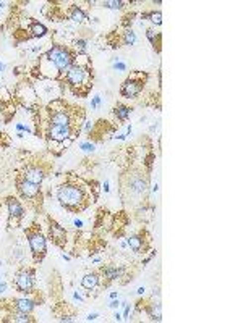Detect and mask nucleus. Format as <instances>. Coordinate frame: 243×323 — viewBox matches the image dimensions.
Returning a JSON list of instances; mask_svg holds the SVG:
<instances>
[{
	"mask_svg": "<svg viewBox=\"0 0 243 323\" xmlns=\"http://www.w3.org/2000/svg\"><path fill=\"white\" fill-rule=\"evenodd\" d=\"M101 185L96 180H86L76 173H66V178L57 189V200L66 212L81 213L99 199Z\"/></svg>",
	"mask_w": 243,
	"mask_h": 323,
	"instance_id": "obj_1",
	"label": "nucleus"
},
{
	"mask_svg": "<svg viewBox=\"0 0 243 323\" xmlns=\"http://www.w3.org/2000/svg\"><path fill=\"white\" fill-rule=\"evenodd\" d=\"M59 83H62V88H66L75 97H88L94 88V66L91 58L86 53L78 55Z\"/></svg>",
	"mask_w": 243,
	"mask_h": 323,
	"instance_id": "obj_2",
	"label": "nucleus"
},
{
	"mask_svg": "<svg viewBox=\"0 0 243 323\" xmlns=\"http://www.w3.org/2000/svg\"><path fill=\"white\" fill-rule=\"evenodd\" d=\"M44 112L47 115V123L59 126H71L75 130H83L86 121V112L80 105L70 103L65 97H56L47 103Z\"/></svg>",
	"mask_w": 243,
	"mask_h": 323,
	"instance_id": "obj_3",
	"label": "nucleus"
},
{
	"mask_svg": "<svg viewBox=\"0 0 243 323\" xmlns=\"http://www.w3.org/2000/svg\"><path fill=\"white\" fill-rule=\"evenodd\" d=\"M51 170L52 165L42 155H29L26 160L20 163V170L16 172V175H20L21 178L29 183L41 186L47 178V175L51 173Z\"/></svg>",
	"mask_w": 243,
	"mask_h": 323,
	"instance_id": "obj_4",
	"label": "nucleus"
},
{
	"mask_svg": "<svg viewBox=\"0 0 243 323\" xmlns=\"http://www.w3.org/2000/svg\"><path fill=\"white\" fill-rule=\"evenodd\" d=\"M15 187L18 192V197L21 199V204H26L29 210H33L34 213L42 212V207H44V194L39 185H34V183H29L24 178H21L20 175L15 176Z\"/></svg>",
	"mask_w": 243,
	"mask_h": 323,
	"instance_id": "obj_5",
	"label": "nucleus"
},
{
	"mask_svg": "<svg viewBox=\"0 0 243 323\" xmlns=\"http://www.w3.org/2000/svg\"><path fill=\"white\" fill-rule=\"evenodd\" d=\"M42 58H46L47 62H51L52 65H56V68L59 70V73L63 75L66 73V70L70 68L71 63L75 62V58L78 57V53L73 50L71 46H63V44H52V47L46 50L44 53H41Z\"/></svg>",
	"mask_w": 243,
	"mask_h": 323,
	"instance_id": "obj_6",
	"label": "nucleus"
},
{
	"mask_svg": "<svg viewBox=\"0 0 243 323\" xmlns=\"http://www.w3.org/2000/svg\"><path fill=\"white\" fill-rule=\"evenodd\" d=\"M24 236H26L29 249H31L33 262L36 265L41 264L47 255V237L42 233L41 225L38 222H33L29 227L24 228Z\"/></svg>",
	"mask_w": 243,
	"mask_h": 323,
	"instance_id": "obj_7",
	"label": "nucleus"
},
{
	"mask_svg": "<svg viewBox=\"0 0 243 323\" xmlns=\"http://www.w3.org/2000/svg\"><path fill=\"white\" fill-rule=\"evenodd\" d=\"M81 130H75L71 126H59V125H51L46 123V131L42 134V138H46V141L49 144V149L52 145H68L80 136Z\"/></svg>",
	"mask_w": 243,
	"mask_h": 323,
	"instance_id": "obj_8",
	"label": "nucleus"
},
{
	"mask_svg": "<svg viewBox=\"0 0 243 323\" xmlns=\"http://www.w3.org/2000/svg\"><path fill=\"white\" fill-rule=\"evenodd\" d=\"M149 75L146 71H131L130 76L122 83L120 86V95L125 99H138V95L143 92V89L148 84Z\"/></svg>",
	"mask_w": 243,
	"mask_h": 323,
	"instance_id": "obj_9",
	"label": "nucleus"
},
{
	"mask_svg": "<svg viewBox=\"0 0 243 323\" xmlns=\"http://www.w3.org/2000/svg\"><path fill=\"white\" fill-rule=\"evenodd\" d=\"M13 289L24 296H33L36 291V268L34 267H21L13 275Z\"/></svg>",
	"mask_w": 243,
	"mask_h": 323,
	"instance_id": "obj_10",
	"label": "nucleus"
},
{
	"mask_svg": "<svg viewBox=\"0 0 243 323\" xmlns=\"http://www.w3.org/2000/svg\"><path fill=\"white\" fill-rule=\"evenodd\" d=\"M86 133L89 136V141H93V144H97L114 138L117 134V126L112 125L111 121L101 118L96 123H86Z\"/></svg>",
	"mask_w": 243,
	"mask_h": 323,
	"instance_id": "obj_11",
	"label": "nucleus"
},
{
	"mask_svg": "<svg viewBox=\"0 0 243 323\" xmlns=\"http://www.w3.org/2000/svg\"><path fill=\"white\" fill-rule=\"evenodd\" d=\"M5 202H7V209H8V222H7V230L11 231L18 227H21L23 218L26 217V210L21 204V200L16 196H7L5 197Z\"/></svg>",
	"mask_w": 243,
	"mask_h": 323,
	"instance_id": "obj_12",
	"label": "nucleus"
},
{
	"mask_svg": "<svg viewBox=\"0 0 243 323\" xmlns=\"http://www.w3.org/2000/svg\"><path fill=\"white\" fill-rule=\"evenodd\" d=\"M46 220H47V230H49V233H47L49 239H51L57 247L65 249L66 242H68V233H66V230L51 215H47Z\"/></svg>",
	"mask_w": 243,
	"mask_h": 323,
	"instance_id": "obj_13",
	"label": "nucleus"
},
{
	"mask_svg": "<svg viewBox=\"0 0 243 323\" xmlns=\"http://www.w3.org/2000/svg\"><path fill=\"white\" fill-rule=\"evenodd\" d=\"M126 244L136 254H146L151 247V236L146 230H139L138 233H133L126 237Z\"/></svg>",
	"mask_w": 243,
	"mask_h": 323,
	"instance_id": "obj_14",
	"label": "nucleus"
},
{
	"mask_svg": "<svg viewBox=\"0 0 243 323\" xmlns=\"http://www.w3.org/2000/svg\"><path fill=\"white\" fill-rule=\"evenodd\" d=\"M101 273V278H102V288H109L111 283L117 281L125 273V268L123 267H115V265H102L97 268Z\"/></svg>",
	"mask_w": 243,
	"mask_h": 323,
	"instance_id": "obj_15",
	"label": "nucleus"
},
{
	"mask_svg": "<svg viewBox=\"0 0 243 323\" xmlns=\"http://www.w3.org/2000/svg\"><path fill=\"white\" fill-rule=\"evenodd\" d=\"M65 18L73 23L83 24L88 21V13L78 3H70L68 7L65 8Z\"/></svg>",
	"mask_w": 243,
	"mask_h": 323,
	"instance_id": "obj_16",
	"label": "nucleus"
},
{
	"mask_svg": "<svg viewBox=\"0 0 243 323\" xmlns=\"http://www.w3.org/2000/svg\"><path fill=\"white\" fill-rule=\"evenodd\" d=\"M143 312L149 317L151 322H161L162 320V307L159 301H144Z\"/></svg>",
	"mask_w": 243,
	"mask_h": 323,
	"instance_id": "obj_17",
	"label": "nucleus"
},
{
	"mask_svg": "<svg viewBox=\"0 0 243 323\" xmlns=\"http://www.w3.org/2000/svg\"><path fill=\"white\" fill-rule=\"evenodd\" d=\"M101 283H102V278H101L99 270L86 273V275L81 278V288L86 289V291H94Z\"/></svg>",
	"mask_w": 243,
	"mask_h": 323,
	"instance_id": "obj_18",
	"label": "nucleus"
},
{
	"mask_svg": "<svg viewBox=\"0 0 243 323\" xmlns=\"http://www.w3.org/2000/svg\"><path fill=\"white\" fill-rule=\"evenodd\" d=\"M131 113H133V107L125 105V103H122V102H117L112 108V115L117 118V121H120V123H125V121L130 118Z\"/></svg>",
	"mask_w": 243,
	"mask_h": 323,
	"instance_id": "obj_19",
	"label": "nucleus"
},
{
	"mask_svg": "<svg viewBox=\"0 0 243 323\" xmlns=\"http://www.w3.org/2000/svg\"><path fill=\"white\" fill-rule=\"evenodd\" d=\"M47 33H49V29L42 23H39L38 20H34V18H33V20L29 21V24H28V34H29V38H31V39L44 38Z\"/></svg>",
	"mask_w": 243,
	"mask_h": 323,
	"instance_id": "obj_20",
	"label": "nucleus"
},
{
	"mask_svg": "<svg viewBox=\"0 0 243 323\" xmlns=\"http://www.w3.org/2000/svg\"><path fill=\"white\" fill-rule=\"evenodd\" d=\"M146 38H148V41L151 42V46H153V48L157 52V53H161L162 50V33L159 31H156L154 28H148L146 29Z\"/></svg>",
	"mask_w": 243,
	"mask_h": 323,
	"instance_id": "obj_21",
	"label": "nucleus"
},
{
	"mask_svg": "<svg viewBox=\"0 0 243 323\" xmlns=\"http://www.w3.org/2000/svg\"><path fill=\"white\" fill-rule=\"evenodd\" d=\"M143 20H149L156 26H161L162 24V13L161 11H156V10H151V11H143L141 13Z\"/></svg>",
	"mask_w": 243,
	"mask_h": 323,
	"instance_id": "obj_22",
	"label": "nucleus"
},
{
	"mask_svg": "<svg viewBox=\"0 0 243 323\" xmlns=\"http://www.w3.org/2000/svg\"><path fill=\"white\" fill-rule=\"evenodd\" d=\"M136 42V34L133 29H123L122 33V46H135Z\"/></svg>",
	"mask_w": 243,
	"mask_h": 323,
	"instance_id": "obj_23",
	"label": "nucleus"
},
{
	"mask_svg": "<svg viewBox=\"0 0 243 323\" xmlns=\"http://www.w3.org/2000/svg\"><path fill=\"white\" fill-rule=\"evenodd\" d=\"M71 48L78 53V55H84L88 50V41L86 39H75L73 41Z\"/></svg>",
	"mask_w": 243,
	"mask_h": 323,
	"instance_id": "obj_24",
	"label": "nucleus"
},
{
	"mask_svg": "<svg viewBox=\"0 0 243 323\" xmlns=\"http://www.w3.org/2000/svg\"><path fill=\"white\" fill-rule=\"evenodd\" d=\"M102 7L111 8V10H123L128 2H122V0H106V2H101Z\"/></svg>",
	"mask_w": 243,
	"mask_h": 323,
	"instance_id": "obj_25",
	"label": "nucleus"
},
{
	"mask_svg": "<svg viewBox=\"0 0 243 323\" xmlns=\"http://www.w3.org/2000/svg\"><path fill=\"white\" fill-rule=\"evenodd\" d=\"M135 18H136L135 11H128V13H125L123 16H122L120 26L123 29H131V24H133V21H135Z\"/></svg>",
	"mask_w": 243,
	"mask_h": 323,
	"instance_id": "obj_26",
	"label": "nucleus"
},
{
	"mask_svg": "<svg viewBox=\"0 0 243 323\" xmlns=\"http://www.w3.org/2000/svg\"><path fill=\"white\" fill-rule=\"evenodd\" d=\"M10 138L5 133H0V147H10Z\"/></svg>",
	"mask_w": 243,
	"mask_h": 323,
	"instance_id": "obj_27",
	"label": "nucleus"
},
{
	"mask_svg": "<svg viewBox=\"0 0 243 323\" xmlns=\"http://www.w3.org/2000/svg\"><path fill=\"white\" fill-rule=\"evenodd\" d=\"M80 147H81L84 152H94V150H96V149H94L96 145H94L93 142H91V141H84V142H81V144H80Z\"/></svg>",
	"mask_w": 243,
	"mask_h": 323,
	"instance_id": "obj_28",
	"label": "nucleus"
},
{
	"mask_svg": "<svg viewBox=\"0 0 243 323\" xmlns=\"http://www.w3.org/2000/svg\"><path fill=\"white\" fill-rule=\"evenodd\" d=\"M112 66H114V70H117V71H125V70H126V65H125V63H122L119 58L115 60Z\"/></svg>",
	"mask_w": 243,
	"mask_h": 323,
	"instance_id": "obj_29",
	"label": "nucleus"
},
{
	"mask_svg": "<svg viewBox=\"0 0 243 323\" xmlns=\"http://www.w3.org/2000/svg\"><path fill=\"white\" fill-rule=\"evenodd\" d=\"M99 103H101V97L96 95L93 99V102H91V108H97V107H99Z\"/></svg>",
	"mask_w": 243,
	"mask_h": 323,
	"instance_id": "obj_30",
	"label": "nucleus"
},
{
	"mask_svg": "<svg viewBox=\"0 0 243 323\" xmlns=\"http://www.w3.org/2000/svg\"><path fill=\"white\" fill-rule=\"evenodd\" d=\"M128 315H130V306H126V304H125V312H123V319L126 320V319H128Z\"/></svg>",
	"mask_w": 243,
	"mask_h": 323,
	"instance_id": "obj_31",
	"label": "nucleus"
},
{
	"mask_svg": "<svg viewBox=\"0 0 243 323\" xmlns=\"http://www.w3.org/2000/svg\"><path fill=\"white\" fill-rule=\"evenodd\" d=\"M119 306H120V302H119V299H117V301H112L111 304H109V307H111V309H117Z\"/></svg>",
	"mask_w": 243,
	"mask_h": 323,
	"instance_id": "obj_32",
	"label": "nucleus"
},
{
	"mask_svg": "<svg viewBox=\"0 0 243 323\" xmlns=\"http://www.w3.org/2000/svg\"><path fill=\"white\" fill-rule=\"evenodd\" d=\"M73 225H75L76 228H81L83 227V222L81 220H73Z\"/></svg>",
	"mask_w": 243,
	"mask_h": 323,
	"instance_id": "obj_33",
	"label": "nucleus"
},
{
	"mask_svg": "<svg viewBox=\"0 0 243 323\" xmlns=\"http://www.w3.org/2000/svg\"><path fill=\"white\" fill-rule=\"evenodd\" d=\"M97 317H99V314H89V317H88V320H96Z\"/></svg>",
	"mask_w": 243,
	"mask_h": 323,
	"instance_id": "obj_34",
	"label": "nucleus"
},
{
	"mask_svg": "<svg viewBox=\"0 0 243 323\" xmlns=\"http://www.w3.org/2000/svg\"><path fill=\"white\" fill-rule=\"evenodd\" d=\"M5 286H7V284H5L3 281L0 283V292H3V291H5Z\"/></svg>",
	"mask_w": 243,
	"mask_h": 323,
	"instance_id": "obj_35",
	"label": "nucleus"
},
{
	"mask_svg": "<svg viewBox=\"0 0 243 323\" xmlns=\"http://www.w3.org/2000/svg\"><path fill=\"white\" fill-rule=\"evenodd\" d=\"M114 317H115V320H117V322H120V320H122V317H120V314H117V312H115V315H114Z\"/></svg>",
	"mask_w": 243,
	"mask_h": 323,
	"instance_id": "obj_36",
	"label": "nucleus"
},
{
	"mask_svg": "<svg viewBox=\"0 0 243 323\" xmlns=\"http://www.w3.org/2000/svg\"><path fill=\"white\" fill-rule=\"evenodd\" d=\"M111 297H112V299H115V297H119V292H112Z\"/></svg>",
	"mask_w": 243,
	"mask_h": 323,
	"instance_id": "obj_37",
	"label": "nucleus"
}]
</instances>
